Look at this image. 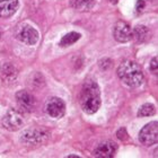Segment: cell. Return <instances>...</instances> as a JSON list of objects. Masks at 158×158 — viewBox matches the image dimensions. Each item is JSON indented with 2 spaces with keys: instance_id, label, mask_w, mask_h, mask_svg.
Returning <instances> with one entry per match:
<instances>
[{
  "instance_id": "obj_1",
  "label": "cell",
  "mask_w": 158,
  "mask_h": 158,
  "mask_svg": "<svg viewBox=\"0 0 158 158\" xmlns=\"http://www.w3.org/2000/svg\"><path fill=\"white\" fill-rule=\"evenodd\" d=\"M79 102L82 111L87 114H94L101 106V90L97 82L93 79H87L80 92Z\"/></svg>"
},
{
  "instance_id": "obj_2",
  "label": "cell",
  "mask_w": 158,
  "mask_h": 158,
  "mask_svg": "<svg viewBox=\"0 0 158 158\" xmlns=\"http://www.w3.org/2000/svg\"><path fill=\"white\" fill-rule=\"evenodd\" d=\"M116 73L118 77L123 81V84L132 88L139 87L143 81V73L141 67L131 60H124L118 66Z\"/></svg>"
},
{
  "instance_id": "obj_3",
  "label": "cell",
  "mask_w": 158,
  "mask_h": 158,
  "mask_svg": "<svg viewBox=\"0 0 158 158\" xmlns=\"http://www.w3.org/2000/svg\"><path fill=\"white\" fill-rule=\"evenodd\" d=\"M139 140L142 145L152 146L158 141V122L152 121L146 124L139 132Z\"/></svg>"
},
{
  "instance_id": "obj_4",
  "label": "cell",
  "mask_w": 158,
  "mask_h": 158,
  "mask_svg": "<svg viewBox=\"0 0 158 158\" xmlns=\"http://www.w3.org/2000/svg\"><path fill=\"white\" fill-rule=\"evenodd\" d=\"M45 111L53 118H62L66 114V103L59 97H51L45 104Z\"/></svg>"
},
{
  "instance_id": "obj_5",
  "label": "cell",
  "mask_w": 158,
  "mask_h": 158,
  "mask_svg": "<svg viewBox=\"0 0 158 158\" xmlns=\"http://www.w3.org/2000/svg\"><path fill=\"white\" fill-rule=\"evenodd\" d=\"M48 138H49V132H46L45 130H42V129H40V130L34 129V130H27L24 132L22 135V141L25 145L36 146L45 141Z\"/></svg>"
},
{
  "instance_id": "obj_6",
  "label": "cell",
  "mask_w": 158,
  "mask_h": 158,
  "mask_svg": "<svg viewBox=\"0 0 158 158\" xmlns=\"http://www.w3.org/2000/svg\"><path fill=\"white\" fill-rule=\"evenodd\" d=\"M3 128L9 131H16L23 125V116L17 110H9L2 118Z\"/></svg>"
},
{
  "instance_id": "obj_7",
  "label": "cell",
  "mask_w": 158,
  "mask_h": 158,
  "mask_svg": "<svg viewBox=\"0 0 158 158\" xmlns=\"http://www.w3.org/2000/svg\"><path fill=\"white\" fill-rule=\"evenodd\" d=\"M113 36L120 43L129 42L132 40V28L128 23L123 20H118L113 28Z\"/></svg>"
},
{
  "instance_id": "obj_8",
  "label": "cell",
  "mask_w": 158,
  "mask_h": 158,
  "mask_svg": "<svg viewBox=\"0 0 158 158\" xmlns=\"http://www.w3.org/2000/svg\"><path fill=\"white\" fill-rule=\"evenodd\" d=\"M17 37H18L19 41H22L27 45H34V44H36L39 42L40 34L34 27L30 26V25H24L18 31Z\"/></svg>"
},
{
  "instance_id": "obj_9",
  "label": "cell",
  "mask_w": 158,
  "mask_h": 158,
  "mask_svg": "<svg viewBox=\"0 0 158 158\" xmlns=\"http://www.w3.org/2000/svg\"><path fill=\"white\" fill-rule=\"evenodd\" d=\"M17 105L22 111L25 112H33L35 109V97L27 90H20L16 94Z\"/></svg>"
},
{
  "instance_id": "obj_10",
  "label": "cell",
  "mask_w": 158,
  "mask_h": 158,
  "mask_svg": "<svg viewBox=\"0 0 158 158\" xmlns=\"http://www.w3.org/2000/svg\"><path fill=\"white\" fill-rule=\"evenodd\" d=\"M116 150H118V146L115 142L106 140L101 142L96 147V149L94 150V156L98 158H111L115 155Z\"/></svg>"
},
{
  "instance_id": "obj_11",
  "label": "cell",
  "mask_w": 158,
  "mask_h": 158,
  "mask_svg": "<svg viewBox=\"0 0 158 158\" xmlns=\"http://www.w3.org/2000/svg\"><path fill=\"white\" fill-rule=\"evenodd\" d=\"M18 0H3L0 1V18L13 16L18 9Z\"/></svg>"
},
{
  "instance_id": "obj_12",
  "label": "cell",
  "mask_w": 158,
  "mask_h": 158,
  "mask_svg": "<svg viewBox=\"0 0 158 158\" xmlns=\"http://www.w3.org/2000/svg\"><path fill=\"white\" fill-rule=\"evenodd\" d=\"M132 39L139 43L146 42L150 39V31L143 25H138L135 30H132Z\"/></svg>"
},
{
  "instance_id": "obj_13",
  "label": "cell",
  "mask_w": 158,
  "mask_h": 158,
  "mask_svg": "<svg viewBox=\"0 0 158 158\" xmlns=\"http://www.w3.org/2000/svg\"><path fill=\"white\" fill-rule=\"evenodd\" d=\"M70 5L73 8L77 10H80V11H84V10H90L95 5V1L94 0H71L70 1Z\"/></svg>"
},
{
  "instance_id": "obj_14",
  "label": "cell",
  "mask_w": 158,
  "mask_h": 158,
  "mask_svg": "<svg viewBox=\"0 0 158 158\" xmlns=\"http://www.w3.org/2000/svg\"><path fill=\"white\" fill-rule=\"evenodd\" d=\"M0 77L3 80H14V78L16 77V70L11 64H5L0 70Z\"/></svg>"
},
{
  "instance_id": "obj_15",
  "label": "cell",
  "mask_w": 158,
  "mask_h": 158,
  "mask_svg": "<svg viewBox=\"0 0 158 158\" xmlns=\"http://www.w3.org/2000/svg\"><path fill=\"white\" fill-rule=\"evenodd\" d=\"M80 34L77 33V32H70V33L66 34L61 39V41H60V45L61 46H70L73 45V43H76L77 41H78L79 39H80Z\"/></svg>"
},
{
  "instance_id": "obj_16",
  "label": "cell",
  "mask_w": 158,
  "mask_h": 158,
  "mask_svg": "<svg viewBox=\"0 0 158 158\" xmlns=\"http://www.w3.org/2000/svg\"><path fill=\"white\" fill-rule=\"evenodd\" d=\"M155 113H156L155 106L152 105V104H150V103H146V104L140 106L137 115H138V118H145V116L154 115Z\"/></svg>"
},
{
  "instance_id": "obj_17",
  "label": "cell",
  "mask_w": 158,
  "mask_h": 158,
  "mask_svg": "<svg viewBox=\"0 0 158 158\" xmlns=\"http://www.w3.org/2000/svg\"><path fill=\"white\" fill-rule=\"evenodd\" d=\"M150 71L152 73H157V56L152 58V62H150Z\"/></svg>"
},
{
  "instance_id": "obj_18",
  "label": "cell",
  "mask_w": 158,
  "mask_h": 158,
  "mask_svg": "<svg viewBox=\"0 0 158 158\" xmlns=\"http://www.w3.org/2000/svg\"><path fill=\"white\" fill-rule=\"evenodd\" d=\"M116 135H118V138L121 139V140H125V139H127V135H127L125 129H120Z\"/></svg>"
},
{
  "instance_id": "obj_19",
  "label": "cell",
  "mask_w": 158,
  "mask_h": 158,
  "mask_svg": "<svg viewBox=\"0 0 158 158\" xmlns=\"http://www.w3.org/2000/svg\"><path fill=\"white\" fill-rule=\"evenodd\" d=\"M143 7H145V1L143 0H138V2H137V11H141L143 9Z\"/></svg>"
},
{
  "instance_id": "obj_20",
  "label": "cell",
  "mask_w": 158,
  "mask_h": 158,
  "mask_svg": "<svg viewBox=\"0 0 158 158\" xmlns=\"http://www.w3.org/2000/svg\"><path fill=\"white\" fill-rule=\"evenodd\" d=\"M69 158H79L78 156H76V155H71V156H68Z\"/></svg>"
},
{
  "instance_id": "obj_21",
  "label": "cell",
  "mask_w": 158,
  "mask_h": 158,
  "mask_svg": "<svg viewBox=\"0 0 158 158\" xmlns=\"http://www.w3.org/2000/svg\"><path fill=\"white\" fill-rule=\"evenodd\" d=\"M110 1H112V2H114V3H115L116 1H118V0H110Z\"/></svg>"
},
{
  "instance_id": "obj_22",
  "label": "cell",
  "mask_w": 158,
  "mask_h": 158,
  "mask_svg": "<svg viewBox=\"0 0 158 158\" xmlns=\"http://www.w3.org/2000/svg\"><path fill=\"white\" fill-rule=\"evenodd\" d=\"M0 1H3V0H0Z\"/></svg>"
}]
</instances>
